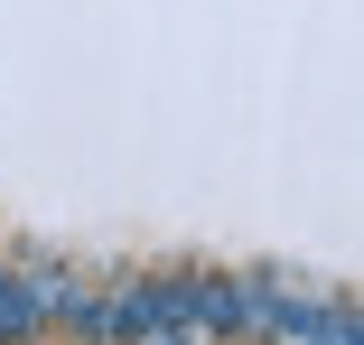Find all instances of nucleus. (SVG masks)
Here are the masks:
<instances>
[{
    "label": "nucleus",
    "instance_id": "nucleus-1",
    "mask_svg": "<svg viewBox=\"0 0 364 345\" xmlns=\"http://www.w3.org/2000/svg\"><path fill=\"white\" fill-rule=\"evenodd\" d=\"M168 345H187V336H168Z\"/></svg>",
    "mask_w": 364,
    "mask_h": 345
}]
</instances>
